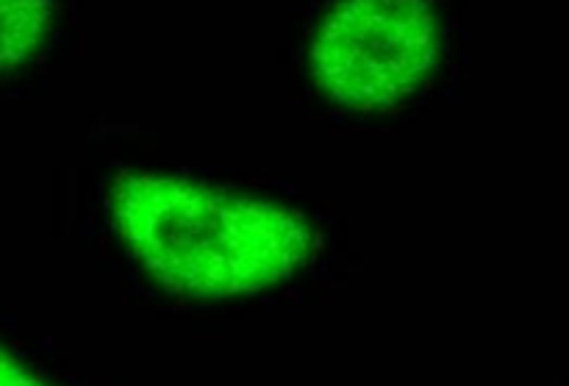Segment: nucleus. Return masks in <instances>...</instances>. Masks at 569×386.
Instances as JSON below:
<instances>
[{"label":"nucleus","instance_id":"obj_1","mask_svg":"<svg viewBox=\"0 0 569 386\" xmlns=\"http://www.w3.org/2000/svg\"><path fill=\"white\" fill-rule=\"evenodd\" d=\"M111 222L133 259L170 293L226 300L278 287L317 254L303 211L164 172H120Z\"/></svg>","mask_w":569,"mask_h":386},{"label":"nucleus","instance_id":"obj_2","mask_svg":"<svg viewBox=\"0 0 569 386\" xmlns=\"http://www.w3.org/2000/svg\"><path fill=\"white\" fill-rule=\"evenodd\" d=\"M442 39L433 0H333L311 37L309 67L345 109H395L433 76Z\"/></svg>","mask_w":569,"mask_h":386},{"label":"nucleus","instance_id":"obj_3","mask_svg":"<svg viewBox=\"0 0 569 386\" xmlns=\"http://www.w3.org/2000/svg\"><path fill=\"white\" fill-rule=\"evenodd\" d=\"M53 26L50 0H0V72L31 61Z\"/></svg>","mask_w":569,"mask_h":386},{"label":"nucleus","instance_id":"obj_4","mask_svg":"<svg viewBox=\"0 0 569 386\" xmlns=\"http://www.w3.org/2000/svg\"><path fill=\"white\" fill-rule=\"evenodd\" d=\"M0 386H50L31 367L22 365L6 345H0Z\"/></svg>","mask_w":569,"mask_h":386}]
</instances>
